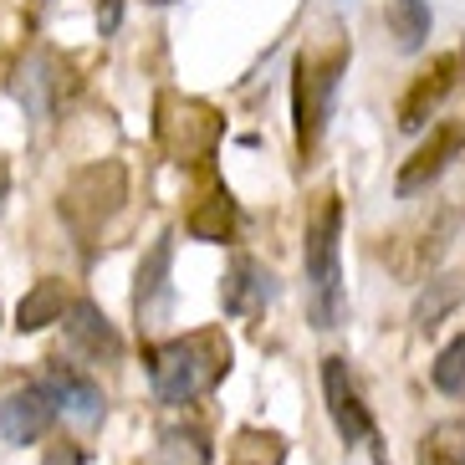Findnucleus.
<instances>
[{
    "instance_id": "nucleus-10",
    "label": "nucleus",
    "mask_w": 465,
    "mask_h": 465,
    "mask_svg": "<svg viewBox=\"0 0 465 465\" xmlns=\"http://www.w3.org/2000/svg\"><path fill=\"white\" fill-rule=\"evenodd\" d=\"M67 338H72L77 353L97 358V363H103V358L113 363V358L124 353V338L113 332V322L97 312L93 302H72V307H67Z\"/></svg>"
},
{
    "instance_id": "nucleus-1",
    "label": "nucleus",
    "mask_w": 465,
    "mask_h": 465,
    "mask_svg": "<svg viewBox=\"0 0 465 465\" xmlns=\"http://www.w3.org/2000/svg\"><path fill=\"white\" fill-rule=\"evenodd\" d=\"M149 383L159 404H194V399L215 389L231 369V342L220 332H184L169 342H149Z\"/></svg>"
},
{
    "instance_id": "nucleus-11",
    "label": "nucleus",
    "mask_w": 465,
    "mask_h": 465,
    "mask_svg": "<svg viewBox=\"0 0 465 465\" xmlns=\"http://www.w3.org/2000/svg\"><path fill=\"white\" fill-rule=\"evenodd\" d=\"M62 312H67V292H62L56 276H46V282H36V287L21 297V307H15V328L36 332V328H46V322H62Z\"/></svg>"
},
{
    "instance_id": "nucleus-5",
    "label": "nucleus",
    "mask_w": 465,
    "mask_h": 465,
    "mask_svg": "<svg viewBox=\"0 0 465 465\" xmlns=\"http://www.w3.org/2000/svg\"><path fill=\"white\" fill-rule=\"evenodd\" d=\"M460 72H465V52H440L435 62L404 87V97H399V128H404V134H420V128L440 113V103L455 93Z\"/></svg>"
},
{
    "instance_id": "nucleus-3",
    "label": "nucleus",
    "mask_w": 465,
    "mask_h": 465,
    "mask_svg": "<svg viewBox=\"0 0 465 465\" xmlns=\"http://www.w3.org/2000/svg\"><path fill=\"white\" fill-rule=\"evenodd\" d=\"M348 72V46H328V52H302L297 56V77H292V118H297V149L312 153L322 143L332 113V93L338 77Z\"/></svg>"
},
{
    "instance_id": "nucleus-15",
    "label": "nucleus",
    "mask_w": 465,
    "mask_h": 465,
    "mask_svg": "<svg viewBox=\"0 0 465 465\" xmlns=\"http://www.w3.org/2000/svg\"><path fill=\"white\" fill-rule=\"evenodd\" d=\"M169 251H174V246H169V235H164V241L153 246V256L138 266V297H134L138 312H149L153 297H164V292H169V282H164V276H169Z\"/></svg>"
},
{
    "instance_id": "nucleus-17",
    "label": "nucleus",
    "mask_w": 465,
    "mask_h": 465,
    "mask_svg": "<svg viewBox=\"0 0 465 465\" xmlns=\"http://www.w3.org/2000/svg\"><path fill=\"white\" fill-rule=\"evenodd\" d=\"M231 465H282V445H276L272 435H241V445H235Z\"/></svg>"
},
{
    "instance_id": "nucleus-4",
    "label": "nucleus",
    "mask_w": 465,
    "mask_h": 465,
    "mask_svg": "<svg viewBox=\"0 0 465 465\" xmlns=\"http://www.w3.org/2000/svg\"><path fill=\"white\" fill-rule=\"evenodd\" d=\"M124 194H128L124 164H118V159H103V164H87L83 174H72L67 194H62V215H67V225L83 235V241H93V235H103V225L118 215Z\"/></svg>"
},
{
    "instance_id": "nucleus-13",
    "label": "nucleus",
    "mask_w": 465,
    "mask_h": 465,
    "mask_svg": "<svg viewBox=\"0 0 465 465\" xmlns=\"http://www.w3.org/2000/svg\"><path fill=\"white\" fill-rule=\"evenodd\" d=\"M420 465H465V414L435 424L420 440Z\"/></svg>"
},
{
    "instance_id": "nucleus-16",
    "label": "nucleus",
    "mask_w": 465,
    "mask_h": 465,
    "mask_svg": "<svg viewBox=\"0 0 465 465\" xmlns=\"http://www.w3.org/2000/svg\"><path fill=\"white\" fill-rule=\"evenodd\" d=\"M430 379H435L440 394L465 399V332L440 348V358H435V369H430Z\"/></svg>"
},
{
    "instance_id": "nucleus-12",
    "label": "nucleus",
    "mask_w": 465,
    "mask_h": 465,
    "mask_svg": "<svg viewBox=\"0 0 465 465\" xmlns=\"http://www.w3.org/2000/svg\"><path fill=\"white\" fill-rule=\"evenodd\" d=\"M272 276L261 272L256 261H241V266H235L231 272V282H225V292H220V297H225V312H256L261 302H272Z\"/></svg>"
},
{
    "instance_id": "nucleus-18",
    "label": "nucleus",
    "mask_w": 465,
    "mask_h": 465,
    "mask_svg": "<svg viewBox=\"0 0 465 465\" xmlns=\"http://www.w3.org/2000/svg\"><path fill=\"white\" fill-rule=\"evenodd\" d=\"M97 26H103V36L118 31V0H97Z\"/></svg>"
},
{
    "instance_id": "nucleus-14",
    "label": "nucleus",
    "mask_w": 465,
    "mask_h": 465,
    "mask_svg": "<svg viewBox=\"0 0 465 465\" xmlns=\"http://www.w3.org/2000/svg\"><path fill=\"white\" fill-rule=\"evenodd\" d=\"M389 21H394V36H399L404 52H420V46L430 42V5H424V0H394Z\"/></svg>"
},
{
    "instance_id": "nucleus-7",
    "label": "nucleus",
    "mask_w": 465,
    "mask_h": 465,
    "mask_svg": "<svg viewBox=\"0 0 465 465\" xmlns=\"http://www.w3.org/2000/svg\"><path fill=\"white\" fill-rule=\"evenodd\" d=\"M465 149V128L460 124H440V128H430V138H424L420 149L410 153V164L399 169V179H394V190L410 200V194H420V190H430L445 169H450V159Z\"/></svg>"
},
{
    "instance_id": "nucleus-9",
    "label": "nucleus",
    "mask_w": 465,
    "mask_h": 465,
    "mask_svg": "<svg viewBox=\"0 0 465 465\" xmlns=\"http://www.w3.org/2000/svg\"><path fill=\"white\" fill-rule=\"evenodd\" d=\"M46 399H52L62 414H72L77 424H97L103 420V389H97L87 373L67 369V363H52V373H46Z\"/></svg>"
},
{
    "instance_id": "nucleus-8",
    "label": "nucleus",
    "mask_w": 465,
    "mask_h": 465,
    "mask_svg": "<svg viewBox=\"0 0 465 465\" xmlns=\"http://www.w3.org/2000/svg\"><path fill=\"white\" fill-rule=\"evenodd\" d=\"M52 420H56V404L46 399L42 383H26V389L5 394V404H0V435L11 445H36L52 430Z\"/></svg>"
},
{
    "instance_id": "nucleus-6",
    "label": "nucleus",
    "mask_w": 465,
    "mask_h": 465,
    "mask_svg": "<svg viewBox=\"0 0 465 465\" xmlns=\"http://www.w3.org/2000/svg\"><path fill=\"white\" fill-rule=\"evenodd\" d=\"M322 394H328V414H332V430L342 435V445L373 440L369 404H363V394H358V383L342 358H322Z\"/></svg>"
},
{
    "instance_id": "nucleus-2",
    "label": "nucleus",
    "mask_w": 465,
    "mask_h": 465,
    "mask_svg": "<svg viewBox=\"0 0 465 465\" xmlns=\"http://www.w3.org/2000/svg\"><path fill=\"white\" fill-rule=\"evenodd\" d=\"M338 235H342V205L338 194H322L317 215L307 220L302 235V266H307V312L317 328H338L348 312L342 297V261H338Z\"/></svg>"
}]
</instances>
